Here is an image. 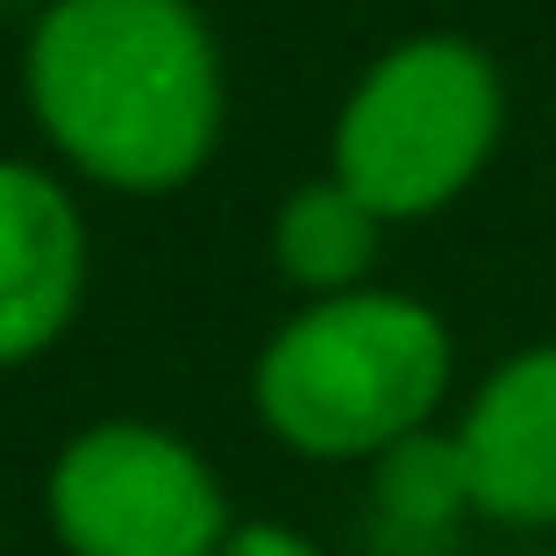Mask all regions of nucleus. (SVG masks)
<instances>
[{
	"mask_svg": "<svg viewBox=\"0 0 556 556\" xmlns=\"http://www.w3.org/2000/svg\"><path fill=\"white\" fill-rule=\"evenodd\" d=\"M29 100L79 172L164 193L214 150L222 65L186 0H58L29 43Z\"/></svg>",
	"mask_w": 556,
	"mask_h": 556,
	"instance_id": "f257e3e1",
	"label": "nucleus"
},
{
	"mask_svg": "<svg viewBox=\"0 0 556 556\" xmlns=\"http://www.w3.org/2000/svg\"><path fill=\"white\" fill-rule=\"evenodd\" d=\"M450 393V328L407 293H336L278 328L257 357V414L321 464L386 457Z\"/></svg>",
	"mask_w": 556,
	"mask_h": 556,
	"instance_id": "f03ea898",
	"label": "nucleus"
},
{
	"mask_svg": "<svg viewBox=\"0 0 556 556\" xmlns=\"http://www.w3.org/2000/svg\"><path fill=\"white\" fill-rule=\"evenodd\" d=\"M507 122L500 72L464 36H414L357 79L336 122V186L378 222L435 214L485 172Z\"/></svg>",
	"mask_w": 556,
	"mask_h": 556,
	"instance_id": "7ed1b4c3",
	"label": "nucleus"
},
{
	"mask_svg": "<svg viewBox=\"0 0 556 556\" xmlns=\"http://www.w3.org/2000/svg\"><path fill=\"white\" fill-rule=\"evenodd\" d=\"M50 528L72 556H222L236 535L222 478L193 442L100 421L50 464Z\"/></svg>",
	"mask_w": 556,
	"mask_h": 556,
	"instance_id": "20e7f679",
	"label": "nucleus"
},
{
	"mask_svg": "<svg viewBox=\"0 0 556 556\" xmlns=\"http://www.w3.org/2000/svg\"><path fill=\"white\" fill-rule=\"evenodd\" d=\"M471 507L500 528H556V343L507 357L457 421Z\"/></svg>",
	"mask_w": 556,
	"mask_h": 556,
	"instance_id": "39448f33",
	"label": "nucleus"
},
{
	"mask_svg": "<svg viewBox=\"0 0 556 556\" xmlns=\"http://www.w3.org/2000/svg\"><path fill=\"white\" fill-rule=\"evenodd\" d=\"M86 286V229L65 186L29 164H0V364L65 336Z\"/></svg>",
	"mask_w": 556,
	"mask_h": 556,
	"instance_id": "423d86ee",
	"label": "nucleus"
},
{
	"mask_svg": "<svg viewBox=\"0 0 556 556\" xmlns=\"http://www.w3.org/2000/svg\"><path fill=\"white\" fill-rule=\"evenodd\" d=\"M471 507V471H464V450L457 435H421L393 442L371 471V521H378V542L393 556H435L442 542L457 535V521Z\"/></svg>",
	"mask_w": 556,
	"mask_h": 556,
	"instance_id": "0eeeda50",
	"label": "nucleus"
},
{
	"mask_svg": "<svg viewBox=\"0 0 556 556\" xmlns=\"http://www.w3.org/2000/svg\"><path fill=\"white\" fill-rule=\"evenodd\" d=\"M271 250H278V271L293 278V286H307V293H328V300L357 293V278L378 257V214L336 179L300 186L278 207Z\"/></svg>",
	"mask_w": 556,
	"mask_h": 556,
	"instance_id": "6e6552de",
	"label": "nucleus"
},
{
	"mask_svg": "<svg viewBox=\"0 0 556 556\" xmlns=\"http://www.w3.org/2000/svg\"><path fill=\"white\" fill-rule=\"evenodd\" d=\"M222 556H321V549L286 521H243L229 542H222Z\"/></svg>",
	"mask_w": 556,
	"mask_h": 556,
	"instance_id": "1a4fd4ad",
	"label": "nucleus"
}]
</instances>
